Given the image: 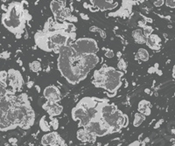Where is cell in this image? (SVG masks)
I'll use <instances>...</instances> for the list:
<instances>
[{
	"instance_id": "obj_1",
	"label": "cell",
	"mask_w": 175,
	"mask_h": 146,
	"mask_svg": "<svg viewBox=\"0 0 175 146\" xmlns=\"http://www.w3.org/2000/svg\"><path fill=\"white\" fill-rule=\"evenodd\" d=\"M26 16L29 15L22 3L13 2L9 5L5 12L2 15V24L10 32L15 34L17 39H20L24 33Z\"/></svg>"
},
{
	"instance_id": "obj_2",
	"label": "cell",
	"mask_w": 175,
	"mask_h": 146,
	"mask_svg": "<svg viewBox=\"0 0 175 146\" xmlns=\"http://www.w3.org/2000/svg\"><path fill=\"white\" fill-rule=\"evenodd\" d=\"M70 47L79 55L96 54L99 50L96 41L93 39H86V38L76 40L75 43L70 45Z\"/></svg>"
},
{
	"instance_id": "obj_3",
	"label": "cell",
	"mask_w": 175,
	"mask_h": 146,
	"mask_svg": "<svg viewBox=\"0 0 175 146\" xmlns=\"http://www.w3.org/2000/svg\"><path fill=\"white\" fill-rule=\"evenodd\" d=\"M8 73V86L11 89L13 92H17L18 90H20L21 87L23 86L24 80L18 70L11 68L7 71Z\"/></svg>"
},
{
	"instance_id": "obj_4",
	"label": "cell",
	"mask_w": 175,
	"mask_h": 146,
	"mask_svg": "<svg viewBox=\"0 0 175 146\" xmlns=\"http://www.w3.org/2000/svg\"><path fill=\"white\" fill-rule=\"evenodd\" d=\"M44 96L50 102H58L60 100V92L57 87L51 85L47 87L45 90H44Z\"/></svg>"
},
{
	"instance_id": "obj_5",
	"label": "cell",
	"mask_w": 175,
	"mask_h": 146,
	"mask_svg": "<svg viewBox=\"0 0 175 146\" xmlns=\"http://www.w3.org/2000/svg\"><path fill=\"white\" fill-rule=\"evenodd\" d=\"M98 62H99V58H98V56L96 54L83 55V66L87 69H89V71L97 65Z\"/></svg>"
},
{
	"instance_id": "obj_6",
	"label": "cell",
	"mask_w": 175,
	"mask_h": 146,
	"mask_svg": "<svg viewBox=\"0 0 175 146\" xmlns=\"http://www.w3.org/2000/svg\"><path fill=\"white\" fill-rule=\"evenodd\" d=\"M63 4H64V2H59V1H53L50 3L51 11H53L54 18L57 21H59V20L62 21L61 18H60V14H61L62 10L66 7Z\"/></svg>"
},
{
	"instance_id": "obj_7",
	"label": "cell",
	"mask_w": 175,
	"mask_h": 146,
	"mask_svg": "<svg viewBox=\"0 0 175 146\" xmlns=\"http://www.w3.org/2000/svg\"><path fill=\"white\" fill-rule=\"evenodd\" d=\"M92 4L96 5L95 6L99 9V11L112 10L117 6V3L113 1H91Z\"/></svg>"
},
{
	"instance_id": "obj_8",
	"label": "cell",
	"mask_w": 175,
	"mask_h": 146,
	"mask_svg": "<svg viewBox=\"0 0 175 146\" xmlns=\"http://www.w3.org/2000/svg\"><path fill=\"white\" fill-rule=\"evenodd\" d=\"M122 86L121 81H112V80H107L105 81V83L103 85V89H106L109 92L115 93L120 87Z\"/></svg>"
},
{
	"instance_id": "obj_9",
	"label": "cell",
	"mask_w": 175,
	"mask_h": 146,
	"mask_svg": "<svg viewBox=\"0 0 175 146\" xmlns=\"http://www.w3.org/2000/svg\"><path fill=\"white\" fill-rule=\"evenodd\" d=\"M160 42H161V39L158 37L157 34H151L147 38L146 41V45L152 50H158L160 47Z\"/></svg>"
},
{
	"instance_id": "obj_10",
	"label": "cell",
	"mask_w": 175,
	"mask_h": 146,
	"mask_svg": "<svg viewBox=\"0 0 175 146\" xmlns=\"http://www.w3.org/2000/svg\"><path fill=\"white\" fill-rule=\"evenodd\" d=\"M60 136L58 135L57 132L53 131V132H48L47 134H45L41 138V144L42 145H50L51 144H53Z\"/></svg>"
},
{
	"instance_id": "obj_11",
	"label": "cell",
	"mask_w": 175,
	"mask_h": 146,
	"mask_svg": "<svg viewBox=\"0 0 175 146\" xmlns=\"http://www.w3.org/2000/svg\"><path fill=\"white\" fill-rule=\"evenodd\" d=\"M86 115V110L80 106L77 105L72 109V117L75 121H81Z\"/></svg>"
},
{
	"instance_id": "obj_12",
	"label": "cell",
	"mask_w": 175,
	"mask_h": 146,
	"mask_svg": "<svg viewBox=\"0 0 175 146\" xmlns=\"http://www.w3.org/2000/svg\"><path fill=\"white\" fill-rule=\"evenodd\" d=\"M63 110V107L61 105H60L58 103H54L53 105L50 108V109L47 111L48 115H50V117H54L57 116L60 114H61Z\"/></svg>"
},
{
	"instance_id": "obj_13",
	"label": "cell",
	"mask_w": 175,
	"mask_h": 146,
	"mask_svg": "<svg viewBox=\"0 0 175 146\" xmlns=\"http://www.w3.org/2000/svg\"><path fill=\"white\" fill-rule=\"evenodd\" d=\"M77 138L82 142H89V133L85 129H80L77 131Z\"/></svg>"
},
{
	"instance_id": "obj_14",
	"label": "cell",
	"mask_w": 175,
	"mask_h": 146,
	"mask_svg": "<svg viewBox=\"0 0 175 146\" xmlns=\"http://www.w3.org/2000/svg\"><path fill=\"white\" fill-rule=\"evenodd\" d=\"M151 105L150 102L146 101V100H142L139 102L138 103V113L144 115V113L145 112V110L148 109V108H151Z\"/></svg>"
},
{
	"instance_id": "obj_15",
	"label": "cell",
	"mask_w": 175,
	"mask_h": 146,
	"mask_svg": "<svg viewBox=\"0 0 175 146\" xmlns=\"http://www.w3.org/2000/svg\"><path fill=\"white\" fill-rule=\"evenodd\" d=\"M145 120V116L144 115H142L140 113H136L134 115V120H133V125L134 127H139L142 124V122Z\"/></svg>"
},
{
	"instance_id": "obj_16",
	"label": "cell",
	"mask_w": 175,
	"mask_h": 146,
	"mask_svg": "<svg viewBox=\"0 0 175 146\" xmlns=\"http://www.w3.org/2000/svg\"><path fill=\"white\" fill-rule=\"evenodd\" d=\"M40 127H41V130L42 131H44V132H48V131L51 130L50 124L46 120V116H43L41 119V121H40Z\"/></svg>"
},
{
	"instance_id": "obj_17",
	"label": "cell",
	"mask_w": 175,
	"mask_h": 146,
	"mask_svg": "<svg viewBox=\"0 0 175 146\" xmlns=\"http://www.w3.org/2000/svg\"><path fill=\"white\" fill-rule=\"evenodd\" d=\"M0 82L5 88H8V73L6 71H0Z\"/></svg>"
},
{
	"instance_id": "obj_18",
	"label": "cell",
	"mask_w": 175,
	"mask_h": 146,
	"mask_svg": "<svg viewBox=\"0 0 175 146\" xmlns=\"http://www.w3.org/2000/svg\"><path fill=\"white\" fill-rule=\"evenodd\" d=\"M138 58L143 61H147L149 60V53L146 49L139 48L138 51Z\"/></svg>"
},
{
	"instance_id": "obj_19",
	"label": "cell",
	"mask_w": 175,
	"mask_h": 146,
	"mask_svg": "<svg viewBox=\"0 0 175 146\" xmlns=\"http://www.w3.org/2000/svg\"><path fill=\"white\" fill-rule=\"evenodd\" d=\"M29 67H30V69H31V71H33V72H39V71H41V62L40 61H38V60H35V61H33V62H31L30 64H29Z\"/></svg>"
},
{
	"instance_id": "obj_20",
	"label": "cell",
	"mask_w": 175,
	"mask_h": 146,
	"mask_svg": "<svg viewBox=\"0 0 175 146\" xmlns=\"http://www.w3.org/2000/svg\"><path fill=\"white\" fill-rule=\"evenodd\" d=\"M71 16H72V12H71V10L68 7H65L62 10L61 14H60V18H61L62 21L63 20H67Z\"/></svg>"
},
{
	"instance_id": "obj_21",
	"label": "cell",
	"mask_w": 175,
	"mask_h": 146,
	"mask_svg": "<svg viewBox=\"0 0 175 146\" xmlns=\"http://www.w3.org/2000/svg\"><path fill=\"white\" fill-rule=\"evenodd\" d=\"M117 68L119 69V71H125L126 70V68H127V64H126V62L125 61V60L124 59H120L119 60V61H118V63H117Z\"/></svg>"
},
{
	"instance_id": "obj_22",
	"label": "cell",
	"mask_w": 175,
	"mask_h": 146,
	"mask_svg": "<svg viewBox=\"0 0 175 146\" xmlns=\"http://www.w3.org/2000/svg\"><path fill=\"white\" fill-rule=\"evenodd\" d=\"M152 32H153V28L150 26V25H145L144 27V35L146 37V38H148L149 36H151V34H152Z\"/></svg>"
},
{
	"instance_id": "obj_23",
	"label": "cell",
	"mask_w": 175,
	"mask_h": 146,
	"mask_svg": "<svg viewBox=\"0 0 175 146\" xmlns=\"http://www.w3.org/2000/svg\"><path fill=\"white\" fill-rule=\"evenodd\" d=\"M51 119V122L49 123L50 126L54 130H56L59 128V121L57 118L55 117H50Z\"/></svg>"
},
{
	"instance_id": "obj_24",
	"label": "cell",
	"mask_w": 175,
	"mask_h": 146,
	"mask_svg": "<svg viewBox=\"0 0 175 146\" xmlns=\"http://www.w3.org/2000/svg\"><path fill=\"white\" fill-rule=\"evenodd\" d=\"M143 35H144V33H143V31L141 29H137V30H134L132 32V37H133L134 40H137V39L140 38Z\"/></svg>"
},
{
	"instance_id": "obj_25",
	"label": "cell",
	"mask_w": 175,
	"mask_h": 146,
	"mask_svg": "<svg viewBox=\"0 0 175 146\" xmlns=\"http://www.w3.org/2000/svg\"><path fill=\"white\" fill-rule=\"evenodd\" d=\"M51 146H64V141L60 138V137H59L53 144H51Z\"/></svg>"
},
{
	"instance_id": "obj_26",
	"label": "cell",
	"mask_w": 175,
	"mask_h": 146,
	"mask_svg": "<svg viewBox=\"0 0 175 146\" xmlns=\"http://www.w3.org/2000/svg\"><path fill=\"white\" fill-rule=\"evenodd\" d=\"M166 3V5H167V6L168 7H170V8H175V1H171V0H167L165 2Z\"/></svg>"
},
{
	"instance_id": "obj_27",
	"label": "cell",
	"mask_w": 175,
	"mask_h": 146,
	"mask_svg": "<svg viewBox=\"0 0 175 146\" xmlns=\"http://www.w3.org/2000/svg\"><path fill=\"white\" fill-rule=\"evenodd\" d=\"M114 52L112 51V50H108L106 53H105V56L107 57V58H113L114 57Z\"/></svg>"
},
{
	"instance_id": "obj_28",
	"label": "cell",
	"mask_w": 175,
	"mask_h": 146,
	"mask_svg": "<svg viewBox=\"0 0 175 146\" xmlns=\"http://www.w3.org/2000/svg\"><path fill=\"white\" fill-rule=\"evenodd\" d=\"M154 5L156 6V7H160V6H162L164 4H165V1H163V0H159V1H155L154 3Z\"/></svg>"
},
{
	"instance_id": "obj_29",
	"label": "cell",
	"mask_w": 175,
	"mask_h": 146,
	"mask_svg": "<svg viewBox=\"0 0 175 146\" xmlns=\"http://www.w3.org/2000/svg\"><path fill=\"white\" fill-rule=\"evenodd\" d=\"M138 26H140V27H144V26L146 25V22H145L144 19H142V20H139V21L138 22Z\"/></svg>"
},
{
	"instance_id": "obj_30",
	"label": "cell",
	"mask_w": 175,
	"mask_h": 146,
	"mask_svg": "<svg viewBox=\"0 0 175 146\" xmlns=\"http://www.w3.org/2000/svg\"><path fill=\"white\" fill-rule=\"evenodd\" d=\"M9 142L12 144V145H16V144H17V142H18V140L16 139V138H10L9 139Z\"/></svg>"
},
{
	"instance_id": "obj_31",
	"label": "cell",
	"mask_w": 175,
	"mask_h": 146,
	"mask_svg": "<svg viewBox=\"0 0 175 146\" xmlns=\"http://www.w3.org/2000/svg\"><path fill=\"white\" fill-rule=\"evenodd\" d=\"M80 16H81V18L83 19V20H89V17L88 16L87 14H85V13H80Z\"/></svg>"
},
{
	"instance_id": "obj_32",
	"label": "cell",
	"mask_w": 175,
	"mask_h": 146,
	"mask_svg": "<svg viewBox=\"0 0 175 146\" xmlns=\"http://www.w3.org/2000/svg\"><path fill=\"white\" fill-rule=\"evenodd\" d=\"M98 33H100V36L102 37V39H105V38H106V33H105V32H104L103 30L99 29Z\"/></svg>"
},
{
	"instance_id": "obj_33",
	"label": "cell",
	"mask_w": 175,
	"mask_h": 146,
	"mask_svg": "<svg viewBox=\"0 0 175 146\" xmlns=\"http://www.w3.org/2000/svg\"><path fill=\"white\" fill-rule=\"evenodd\" d=\"M129 146H141V143L139 141H134Z\"/></svg>"
},
{
	"instance_id": "obj_34",
	"label": "cell",
	"mask_w": 175,
	"mask_h": 146,
	"mask_svg": "<svg viewBox=\"0 0 175 146\" xmlns=\"http://www.w3.org/2000/svg\"><path fill=\"white\" fill-rule=\"evenodd\" d=\"M67 21H70V22H77V18L72 15V16L67 19Z\"/></svg>"
},
{
	"instance_id": "obj_35",
	"label": "cell",
	"mask_w": 175,
	"mask_h": 146,
	"mask_svg": "<svg viewBox=\"0 0 175 146\" xmlns=\"http://www.w3.org/2000/svg\"><path fill=\"white\" fill-rule=\"evenodd\" d=\"M163 122H164V120H163V119L159 120V121H158V122H157V123H156L155 125H154V129H157V128H158V127H159V126L161 125V123H162Z\"/></svg>"
},
{
	"instance_id": "obj_36",
	"label": "cell",
	"mask_w": 175,
	"mask_h": 146,
	"mask_svg": "<svg viewBox=\"0 0 175 146\" xmlns=\"http://www.w3.org/2000/svg\"><path fill=\"white\" fill-rule=\"evenodd\" d=\"M34 85V81H29V82H27V84H26V86H27L28 89H31Z\"/></svg>"
},
{
	"instance_id": "obj_37",
	"label": "cell",
	"mask_w": 175,
	"mask_h": 146,
	"mask_svg": "<svg viewBox=\"0 0 175 146\" xmlns=\"http://www.w3.org/2000/svg\"><path fill=\"white\" fill-rule=\"evenodd\" d=\"M155 71H156V69H155V68H154L153 67H150V68L148 69V73H154Z\"/></svg>"
},
{
	"instance_id": "obj_38",
	"label": "cell",
	"mask_w": 175,
	"mask_h": 146,
	"mask_svg": "<svg viewBox=\"0 0 175 146\" xmlns=\"http://www.w3.org/2000/svg\"><path fill=\"white\" fill-rule=\"evenodd\" d=\"M144 93H146V94H148V95H151V94L150 89H144Z\"/></svg>"
},
{
	"instance_id": "obj_39",
	"label": "cell",
	"mask_w": 175,
	"mask_h": 146,
	"mask_svg": "<svg viewBox=\"0 0 175 146\" xmlns=\"http://www.w3.org/2000/svg\"><path fill=\"white\" fill-rule=\"evenodd\" d=\"M117 58L120 60V59H121V57H122V53H121V52H117Z\"/></svg>"
},
{
	"instance_id": "obj_40",
	"label": "cell",
	"mask_w": 175,
	"mask_h": 146,
	"mask_svg": "<svg viewBox=\"0 0 175 146\" xmlns=\"http://www.w3.org/2000/svg\"><path fill=\"white\" fill-rule=\"evenodd\" d=\"M35 88L37 89V92H39V93L41 92V88H40V86H37V85H36V86H35Z\"/></svg>"
},
{
	"instance_id": "obj_41",
	"label": "cell",
	"mask_w": 175,
	"mask_h": 146,
	"mask_svg": "<svg viewBox=\"0 0 175 146\" xmlns=\"http://www.w3.org/2000/svg\"><path fill=\"white\" fill-rule=\"evenodd\" d=\"M18 65L19 66H22V61H21V60H20V59H18Z\"/></svg>"
},
{
	"instance_id": "obj_42",
	"label": "cell",
	"mask_w": 175,
	"mask_h": 146,
	"mask_svg": "<svg viewBox=\"0 0 175 146\" xmlns=\"http://www.w3.org/2000/svg\"><path fill=\"white\" fill-rule=\"evenodd\" d=\"M156 72H157V73H158V74H159V75H161V74H162V72H161V71H160V70H157V71H156Z\"/></svg>"
},
{
	"instance_id": "obj_43",
	"label": "cell",
	"mask_w": 175,
	"mask_h": 146,
	"mask_svg": "<svg viewBox=\"0 0 175 146\" xmlns=\"http://www.w3.org/2000/svg\"><path fill=\"white\" fill-rule=\"evenodd\" d=\"M173 73H175V65H174V67H173Z\"/></svg>"
},
{
	"instance_id": "obj_44",
	"label": "cell",
	"mask_w": 175,
	"mask_h": 146,
	"mask_svg": "<svg viewBox=\"0 0 175 146\" xmlns=\"http://www.w3.org/2000/svg\"><path fill=\"white\" fill-rule=\"evenodd\" d=\"M173 78H174V79H175V73H173Z\"/></svg>"
},
{
	"instance_id": "obj_45",
	"label": "cell",
	"mask_w": 175,
	"mask_h": 146,
	"mask_svg": "<svg viewBox=\"0 0 175 146\" xmlns=\"http://www.w3.org/2000/svg\"><path fill=\"white\" fill-rule=\"evenodd\" d=\"M172 131H173V134H175V130H173Z\"/></svg>"
},
{
	"instance_id": "obj_46",
	"label": "cell",
	"mask_w": 175,
	"mask_h": 146,
	"mask_svg": "<svg viewBox=\"0 0 175 146\" xmlns=\"http://www.w3.org/2000/svg\"><path fill=\"white\" fill-rule=\"evenodd\" d=\"M5 146H10V145H9L8 144H5Z\"/></svg>"
},
{
	"instance_id": "obj_47",
	"label": "cell",
	"mask_w": 175,
	"mask_h": 146,
	"mask_svg": "<svg viewBox=\"0 0 175 146\" xmlns=\"http://www.w3.org/2000/svg\"><path fill=\"white\" fill-rule=\"evenodd\" d=\"M174 96H175V94H174Z\"/></svg>"
}]
</instances>
